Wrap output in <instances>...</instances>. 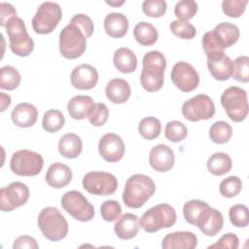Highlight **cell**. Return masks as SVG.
Instances as JSON below:
<instances>
[{
  "instance_id": "6da1fadb",
  "label": "cell",
  "mask_w": 249,
  "mask_h": 249,
  "mask_svg": "<svg viewBox=\"0 0 249 249\" xmlns=\"http://www.w3.org/2000/svg\"><path fill=\"white\" fill-rule=\"evenodd\" d=\"M142 64L143 68L140 75L142 88L149 92L160 90L163 86L166 67L164 55L159 51H151L144 54Z\"/></svg>"
},
{
  "instance_id": "7a4b0ae2",
  "label": "cell",
  "mask_w": 249,
  "mask_h": 249,
  "mask_svg": "<svg viewBox=\"0 0 249 249\" xmlns=\"http://www.w3.org/2000/svg\"><path fill=\"white\" fill-rule=\"evenodd\" d=\"M154 181L144 174H133L125 182L123 200L129 208H140L155 194Z\"/></svg>"
},
{
  "instance_id": "3957f363",
  "label": "cell",
  "mask_w": 249,
  "mask_h": 249,
  "mask_svg": "<svg viewBox=\"0 0 249 249\" xmlns=\"http://www.w3.org/2000/svg\"><path fill=\"white\" fill-rule=\"evenodd\" d=\"M37 223L43 235L51 241L61 240L68 233V223L55 207L49 206L42 209Z\"/></svg>"
},
{
  "instance_id": "277c9868",
  "label": "cell",
  "mask_w": 249,
  "mask_h": 249,
  "mask_svg": "<svg viewBox=\"0 0 249 249\" xmlns=\"http://www.w3.org/2000/svg\"><path fill=\"white\" fill-rule=\"evenodd\" d=\"M87 36L75 23L69 22L59 33V52L67 59L80 57L87 48Z\"/></svg>"
},
{
  "instance_id": "5b68a950",
  "label": "cell",
  "mask_w": 249,
  "mask_h": 249,
  "mask_svg": "<svg viewBox=\"0 0 249 249\" xmlns=\"http://www.w3.org/2000/svg\"><path fill=\"white\" fill-rule=\"evenodd\" d=\"M176 219L175 209L168 203H160L151 207L141 216L139 226L147 232H155L172 227Z\"/></svg>"
},
{
  "instance_id": "8992f818",
  "label": "cell",
  "mask_w": 249,
  "mask_h": 249,
  "mask_svg": "<svg viewBox=\"0 0 249 249\" xmlns=\"http://www.w3.org/2000/svg\"><path fill=\"white\" fill-rule=\"evenodd\" d=\"M5 28L9 36L10 49L16 55L27 56L33 52L34 42L28 35L24 21L20 18H10Z\"/></svg>"
},
{
  "instance_id": "52a82bcc",
  "label": "cell",
  "mask_w": 249,
  "mask_h": 249,
  "mask_svg": "<svg viewBox=\"0 0 249 249\" xmlns=\"http://www.w3.org/2000/svg\"><path fill=\"white\" fill-rule=\"evenodd\" d=\"M221 104L232 122H242L248 115L247 93L241 88L230 87L224 90L221 95Z\"/></svg>"
},
{
  "instance_id": "ba28073f",
  "label": "cell",
  "mask_w": 249,
  "mask_h": 249,
  "mask_svg": "<svg viewBox=\"0 0 249 249\" xmlns=\"http://www.w3.org/2000/svg\"><path fill=\"white\" fill-rule=\"evenodd\" d=\"M62 18L60 6L54 2L42 3L32 18V27L37 34H50Z\"/></svg>"
},
{
  "instance_id": "9c48e42d",
  "label": "cell",
  "mask_w": 249,
  "mask_h": 249,
  "mask_svg": "<svg viewBox=\"0 0 249 249\" xmlns=\"http://www.w3.org/2000/svg\"><path fill=\"white\" fill-rule=\"evenodd\" d=\"M43 165V157L26 149L14 153L10 160L11 170L18 176H36L41 172Z\"/></svg>"
},
{
  "instance_id": "30bf717a",
  "label": "cell",
  "mask_w": 249,
  "mask_h": 249,
  "mask_svg": "<svg viewBox=\"0 0 249 249\" xmlns=\"http://www.w3.org/2000/svg\"><path fill=\"white\" fill-rule=\"evenodd\" d=\"M61 206L69 215L81 222H89L94 216V207L78 191L65 193L61 197Z\"/></svg>"
},
{
  "instance_id": "8fae6325",
  "label": "cell",
  "mask_w": 249,
  "mask_h": 249,
  "mask_svg": "<svg viewBox=\"0 0 249 249\" xmlns=\"http://www.w3.org/2000/svg\"><path fill=\"white\" fill-rule=\"evenodd\" d=\"M84 189L94 196L113 195L118 188V181L115 175L104 171H90L83 178Z\"/></svg>"
},
{
  "instance_id": "7c38bea8",
  "label": "cell",
  "mask_w": 249,
  "mask_h": 249,
  "mask_svg": "<svg viewBox=\"0 0 249 249\" xmlns=\"http://www.w3.org/2000/svg\"><path fill=\"white\" fill-rule=\"evenodd\" d=\"M215 114L213 100L206 94H197L182 105V115L190 122L209 120Z\"/></svg>"
},
{
  "instance_id": "4fadbf2b",
  "label": "cell",
  "mask_w": 249,
  "mask_h": 249,
  "mask_svg": "<svg viewBox=\"0 0 249 249\" xmlns=\"http://www.w3.org/2000/svg\"><path fill=\"white\" fill-rule=\"evenodd\" d=\"M29 198V189L21 182H13L0 190V209L10 212L26 203Z\"/></svg>"
},
{
  "instance_id": "5bb4252c",
  "label": "cell",
  "mask_w": 249,
  "mask_h": 249,
  "mask_svg": "<svg viewBox=\"0 0 249 249\" xmlns=\"http://www.w3.org/2000/svg\"><path fill=\"white\" fill-rule=\"evenodd\" d=\"M170 77L173 84L184 92L195 90L199 84L198 73L186 61L176 62L172 67Z\"/></svg>"
},
{
  "instance_id": "9a60e30c",
  "label": "cell",
  "mask_w": 249,
  "mask_h": 249,
  "mask_svg": "<svg viewBox=\"0 0 249 249\" xmlns=\"http://www.w3.org/2000/svg\"><path fill=\"white\" fill-rule=\"evenodd\" d=\"M125 146L123 139L115 133L104 134L98 143V152L103 160L109 162H117L124 155Z\"/></svg>"
},
{
  "instance_id": "2e32d148",
  "label": "cell",
  "mask_w": 249,
  "mask_h": 249,
  "mask_svg": "<svg viewBox=\"0 0 249 249\" xmlns=\"http://www.w3.org/2000/svg\"><path fill=\"white\" fill-rule=\"evenodd\" d=\"M70 81L72 86L78 89H90L98 82V72L89 64H80L72 70Z\"/></svg>"
},
{
  "instance_id": "e0dca14e",
  "label": "cell",
  "mask_w": 249,
  "mask_h": 249,
  "mask_svg": "<svg viewBox=\"0 0 249 249\" xmlns=\"http://www.w3.org/2000/svg\"><path fill=\"white\" fill-rule=\"evenodd\" d=\"M175 157L172 149L164 144L154 146L149 154L151 167L158 172H166L174 165Z\"/></svg>"
},
{
  "instance_id": "ac0fdd59",
  "label": "cell",
  "mask_w": 249,
  "mask_h": 249,
  "mask_svg": "<svg viewBox=\"0 0 249 249\" xmlns=\"http://www.w3.org/2000/svg\"><path fill=\"white\" fill-rule=\"evenodd\" d=\"M224 226V218L222 213L212 207H208L199 218L196 227L202 233L207 236L216 235Z\"/></svg>"
},
{
  "instance_id": "d6986e66",
  "label": "cell",
  "mask_w": 249,
  "mask_h": 249,
  "mask_svg": "<svg viewBox=\"0 0 249 249\" xmlns=\"http://www.w3.org/2000/svg\"><path fill=\"white\" fill-rule=\"evenodd\" d=\"M197 245V237L192 231H174L166 234L161 242L163 249H194Z\"/></svg>"
},
{
  "instance_id": "ffe728a7",
  "label": "cell",
  "mask_w": 249,
  "mask_h": 249,
  "mask_svg": "<svg viewBox=\"0 0 249 249\" xmlns=\"http://www.w3.org/2000/svg\"><path fill=\"white\" fill-rule=\"evenodd\" d=\"M45 179L52 188L61 189L71 182L72 171L69 166L62 162H54L49 166Z\"/></svg>"
},
{
  "instance_id": "44dd1931",
  "label": "cell",
  "mask_w": 249,
  "mask_h": 249,
  "mask_svg": "<svg viewBox=\"0 0 249 249\" xmlns=\"http://www.w3.org/2000/svg\"><path fill=\"white\" fill-rule=\"evenodd\" d=\"M11 118L16 125L26 128L36 124L38 119V111L33 104L22 102L15 106L12 111Z\"/></svg>"
},
{
  "instance_id": "7402d4cb",
  "label": "cell",
  "mask_w": 249,
  "mask_h": 249,
  "mask_svg": "<svg viewBox=\"0 0 249 249\" xmlns=\"http://www.w3.org/2000/svg\"><path fill=\"white\" fill-rule=\"evenodd\" d=\"M114 231L117 236L124 240L135 237L139 231L138 217L132 213H124L117 220Z\"/></svg>"
},
{
  "instance_id": "603a6c76",
  "label": "cell",
  "mask_w": 249,
  "mask_h": 249,
  "mask_svg": "<svg viewBox=\"0 0 249 249\" xmlns=\"http://www.w3.org/2000/svg\"><path fill=\"white\" fill-rule=\"evenodd\" d=\"M105 93L111 102L122 104L128 100L131 89L129 84L125 80L116 78L109 81L105 88Z\"/></svg>"
},
{
  "instance_id": "cb8c5ba5",
  "label": "cell",
  "mask_w": 249,
  "mask_h": 249,
  "mask_svg": "<svg viewBox=\"0 0 249 249\" xmlns=\"http://www.w3.org/2000/svg\"><path fill=\"white\" fill-rule=\"evenodd\" d=\"M94 105L93 99L89 95H76L67 103V110L74 120H84L89 118Z\"/></svg>"
},
{
  "instance_id": "d4e9b609",
  "label": "cell",
  "mask_w": 249,
  "mask_h": 249,
  "mask_svg": "<svg viewBox=\"0 0 249 249\" xmlns=\"http://www.w3.org/2000/svg\"><path fill=\"white\" fill-rule=\"evenodd\" d=\"M207 67L215 80L226 81L232 75L233 61L225 53L218 58L207 60Z\"/></svg>"
},
{
  "instance_id": "484cf974",
  "label": "cell",
  "mask_w": 249,
  "mask_h": 249,
  "mask_svg": "<svg viewBox=\"0 0 249 249\" xmlns=\"http://www.w3.org/2000/svg\"><path fill=\"white\" fill-rule=\"evenodd\" d=\"M104 29L113 38L124 37L128 29V20L121 13H110L104 18Z\"/></svg>"
},
{
  "instance_id": "4316f807",
  "label": "cell",
  "mask_w": 249,
  "mask_h": 249,
  "mask_svg": "<svg viewBox=\"0 0 249 249\" xmlns=\"http://www.w3.org/2000/svg\"><path fill=\"white\" fill-rule=\"evenodd\" d=\"M113 62L117 70L124 74L132 73L137 67V57L128 48L118 49L114 53Z\"/></svg>"
},
{
  "instance_id": "83f0119b",
  "label": "cell",
  "mask_w": 249,
  "mask_h": 249,
  "mask_svg": "<svg viewBox=\"0 0 249 249\" xmlns=\"http://www.w3.org/2000/svg\"><path fill=\"white\" fill-rule=\"evenodd\" d=\"M83 142L75 133L64 134L58 142V151L66 159H75L82 153Z\"/></svg>"
},
{
  "instance_id": "f1b7e54d",
  "label": "cell",
  "mask_w": 249,
  "mask_h": 249,
  "mask_svg": "<svg viewBox=\"0 0 249 249\" xmlns=\"http://www.w3.org/2000/svg\"><path fill=\"white\" fill-rule=\"evenodd\" d=\"M202 47L207 60L218 58L225 54L226 47L216 35L214 30L206 32L202 37Z\"/></svg>"
},
{
  "instance_id": "f546056e",
  "label": "cell",
  "mask_w": 249,
  "mask_h": 249,
  "mask_svg": "<svg viewBox=\"0 0 249 249\" xmlns=\"http://www.w3.org/2000/svg\"><path fill=\"white\" fill-rule=\"evenodd\" d=\"M206 166L211 174L216 176H222L231 169L232 161L228 154L218 152L210 156L207 160Z\"/></svg>"
},
{
  "instance_id": "4dcf8cb0",
  "label": "cell",
  "mask_w": 249,
  "mask_h": 249,
  "mask_svg": "<svg viewBox=\"0 0 249 249\" xmlns=\"http://www.w3.org/2000/svg\"><path fill=\"white\" fill-rule=\"evenodd\" d=\"M134 39L142 46H152L158 41V30L156 27L146 21L138 22L133 29Z\"/></svg>"
},
{
  "instance_id": "1f68e13d",
  "label": "cell",
  "mask_w": 249,
  "mask_h": 249,
  "mask_svg": "<svg viewBox=\"0 0 249 249\" xmlns=\"http://www.w3.org/2000/svg\"><path fill=\"white\" fill-rule=\"evenodd\" d=\"M213 30L222 41L226 49L235 44L240 35L239 28L231 22H221L217 24Z\"/></svg>"
},
{
  "instance_id": "d6a6232c",
  "label": "cell",
  "mask_w": 249,
  "mask_h": 249,
  "mask_svg": "<svg viewBox=\"0 0 249 249\" xmlns=\"http://www.w3.org/2000/svg\"><path fill=\"white\" fill-rule=\"evenodd\" d=\"M209 207V205L199 199H192L187 201L183 206V215L187 223L196 226L202 213Z\"/></svg>"
},
{
  "instance_id": "836d02e7",
  "label": "cell",
  "mask_w": 249,
  "mask_h": 249,
  "mask_svg": "<svg viewBox=\"0 0 249 249\" xmlns=\"http://www.w3.org/2000/svg\"><path fill=\"white\" fill-rule=\"evenodd\" d=\"M140 135L147 140H154L159 137L161 131V124L155 117H146L138 124Z\"/></svg>"
},
{
  "instance_id": "e575fe53",
  "label": "cell",
  "mask_w": 249,
  "mask_h": 249,
  "mask_svg": "<svg viewBox=\"0 0 249 249\" xmlns=\"http://www.w3.org/2000/svg\"><path fill=\"white\" fill-rule=\"evenodd\" d=\"M21 81L18 71L11 66L6 65L0 69V88L3 89L14 90L16 89Z\"/></svg>"
},
{
  "instance_id": "d590c367",
  "label": "cell",
  "mask_w": 249,
  "mask_h": 249,
  "mask_svg": "<svg viewBox=\"0 0 249 249\" xmlns=\"http://www.w3.org/2000/svg\"><path fill=\"white\" fill-rule=\"evenodd\" d=\"M65 118L59 110L51 109L47 111L43 116L42 125L47 132H57L64 125Z\"/></svg>"
},
{
  "instance_id": "8d00e7d4",
  "label": "cell",
  "mask_w": 249,
  "mask_h": 249,
  "mask_svg": "<svg viewBox=\"0 0 249 249\" xmlns=\"http://www.w3.org/2000/svg\"><path fill=\"white\" fill-rule=\"evenodd\" d=\"M232 135V128L231 124L224 121L214 123L209 129L210 139L217 144L227 143Z\"/></svg>"
},
{
  "instance_id": "74e56055",
  "label": "cell",
  "mask_w": 249,
  "mask_h": 249,
  "mask_svg": "<svg viewBox=\"0 0 249 249\" xmlns=\"http://www.w3.org/2000/svg\"><path fill=\"white\" fill-rule=\"evenodd\" d=\"M188 134L187 126L179 121H171L168 122L164 128L165 137L174 143L183 141Z\"/></svg>"
},
{
  "instance_id": "f35d334b",
  "label": "cell",
  "mask_w": 249,
  "mask_h": 249,
  "mask_svg": "<svg viewBox=\"0 0 249 249\" xmlns=\"http://www.w3.org/2000/svg\"><path fill=\"white\" fill-rule=\"evenodd\" d=\"M231 223L236 228H245L249 224L248 208L244 204H235L229 210Z\"/></svg>"
},
{
  "instance_id": "ab89813d",
  "label": "cell",
  "mask_w": 249,
  "mask_h": 249,
  "mask_svg": "<svg viewBox=\"0 0 249 249\" xmlns=\"http://www.w3.org/2000/svg\"><path fill=\"white\" fill-rule=\"evenodd\" d=\"M169 28H170V31L175 36L181 39H187V40L193 39L196 34V27L192 23L186 20H181V19L173 20L169 24Z\"/></svg>"
},
{
  "instance_id": "60d3db41",
  "label": "cell",
  "mask_w": 249,
  "mask_h": 249,
  "mask_svg": "<svg viewBox=\"0 0 249 249\" xmlns=\"http://www.w3.org/2000/svg\"><path fill=\"white\" fill-rule=\"evenodd\" d=\"M242 189V182L237 176H229L224 179L219 186L220 194L225 197H233L237 196Z\"/></svg>"
},
{
  "instance_id": "b9f144b4",
  "label": "cell",
  "mask_w": 249,
  "mask_h": 249,
  "mask_svg": "<svg viewBox=\"0 0 249 249\" xmlns=\"http://www.w3.org/2000/svg\"><path fill=\"white\" fill-rule=\"evenodd\" d=\"M197 12V3L193 0H181L176 3L174 14L178 19L186 20L193 18Z\"/></svg>"
},
{
  "instance_id": "7bdbcfd3",
  "label": "cell",
  "mask_w": 249,
  "mask_h": 249,
  "mask_svg": "<svg viewBox=\"0 0 249 249\" xmlns=\"http://www.w3.org/2000/svg\"><path fill=\"white\" fill-rule=\"evenodd\" d=\"M231 76L238 82L247 83L249 81V57L247 55H241L234 59Z\"/></svg>"
},
{
  "instance_id": "ee69618b",
  "label": "cell",
  "mask_w": 249,
  "mask_h": 249,
  "mask_svg": "<svg viewBox=\"0 0 249 249\" xmlns=\"http://www.w3.org/2000/svg\"><path fill=\"white\" fill-rule=\"evenodd\" d=\"M100 213L102 218L107 222H113L119 219L122 213V207L121 204L114 200L109 199L104 201L100 206Z\"/></svg>"
},
{
  "instance_id": "f6af8a7d",
  "label": "cell",
  "mask_w": 249,
  "mask_h": 249,
  "mask_svg": "<svg viewBox=\"0 0 249 249\" xmlns=\"http://www.w3.org/2000/svg\"><path fill=\"white\" fill-rule=\"evenodd\" d=\"M166 2L164 0H145L142 4L143 12L151 18H160L166 12Z\"/></svg>"
},
{
  "instance_id": "bcb514c9",
  "label": "cell",
  "mask_w": 249,
  "mask_h": 249,
  "mask_svg": "<svg viewBox=\"0 0 249 249\" xmlns=\"http://www.w3.org/2000/svg\"><path fill=\"white\" fill-rule=\"evenodd\" d=\"M247 3V0H224L222 10L230 18H239L244 13Z\"/></svg>"
},
{
  "instance_id": "7dc6e473",
  "label": "cell",
  "mask_w": 249,
  "mask_h": 249,
  "mask_svg": "<svg viewBox=\"0 0 249 249\" xmlns=\"http://www.w3.org/2000/svg\"><path fill=\"white\" fill-rule=\"evenodd\" d=\"M109 117V109L104 103H94L91 112L89 116V123L94 126L105 124Z\"/></svg>"
},
{
  "instance_id": "c3c4849f",
  "label": "cell",
  "mask_w": 249,
  "mask_h": 249,
  "mask_svg": "<svg viewBox=\"0 0 249 249\" xmlns=\"http://www.w3.org/2000/svg\"><path fill=\"white\" fill-rule=\"evenodd\" d=\"M70 22L77 24L85 32L87 38H89L92 35L94 30V25L91 18L89 16L85 14H77L72 18Z\"/></svg>"
},
{
  "instance_id": "681fc988",
  "label": "cell",
  "mask_w": 249,
  "mask_h": 249,
  "mask_svg": "<svg viewBox=\"0 0 249 249\" xmlns=\"http://www.w3.org/2000/svg\"><path fill=\"white\" fill-rule=\"evenodd\" d=\"M239 245V239L237 235L229 232L220 237V239L210 245L208 248H230V249H237Z\"/></svg>"
},
{
  "instance_id": "f907efd6",
  "label": "cell",
  "mask_w": 249,
  "mask_h": 249,
  "mask_svg": "<svg viewBox=\"0 0 249 249\" xmlns=\"http://www.w3.org/2000/svg\"><path fill=\"white\" fill-rule=\"evenodd\" d=\"M13 248L14 249H21V248L38 249L39 245L33 237L29 235H20L15 240L13 244Z\"/></svg>"
},
{
  "instance_id": "816d5d0a",
  "label": "cell",
  "mask_w": 249,
  "mask_h": 249,
  "mask_svg": "<svg viewBox=\"0 0 249 249\" xmlns=\"http://www.w3.org/2000/svg\"><path fill=\"white\" fill-rule=\"evenodd\" d=\"M14 17H17V12L14 6L5 2L1 3L0 4V25L5 27L8 20Z\"/></svg>"
},
{
  "instance_id": "f5cc1de1",
  "label": "cell",
  "mask_w": 249,
  "mask_h": 249,
  "mask_svg": "<svg viewBox=\"0 0 249 249\" xmlns=\"http://www.w3.org/2000/svg\"><path fill=\"white\" fill-rule=\"evenodd\" d=\"M0 99H1V112H4L6 110L7 107H9V105L11 104V96L4 93V92H0Z\"/></svg>"
},
{
  "instance_id": "db71d44e",
  "label": "cell",
  "mask_w": 249,
  "mask_h": 249,
  "mask_svg": "<svg viewBox=\"0 0 249 249\" xmlns=\"http://www.w3.org/2000/svg\"><path fill=\"white\" fill-rule=\"evenodd\" d=\"M125 1L122 0L120 2H113V1H106V4L110 5V6H113V7H118V6H122Z\"/></svg>"
}]
</instances>
